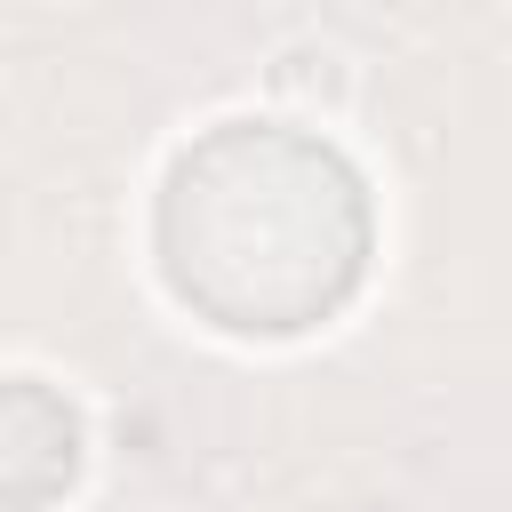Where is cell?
Returning <instances> with one entry per match:
<instances>
[{
    "instance_id": "obj_1",
    "label": "cell",
    "mask_w": 512,
    "mask_h": 512,
    "mask_svg": "<svg viewBox=\"0 0 512 512\" xmlns=\"http://www.w3.org/2000/svg\"><path fill=\"white\" fill-rule=\"evenodd\" d=\"M360 168L288 120H216L160 176L152 248L168 288L240 336H296L328 320L368 264Z\"/></svg>"
},
{
    "instance_id": "obj_2",
    "label": "cell",
    "mask_w": 512,
    "mask_h": 512,
    "mask_svg": "<svg viewBox=\"0 0 512 512\" xmlns=\"http://www.w3.org/2000/svg\"><path fill=\"white\" fill-rule=\"evenodd\" d=\"M80 472V416L40 376H0V504H48Z\"/></svg>"
}]
</instances>
